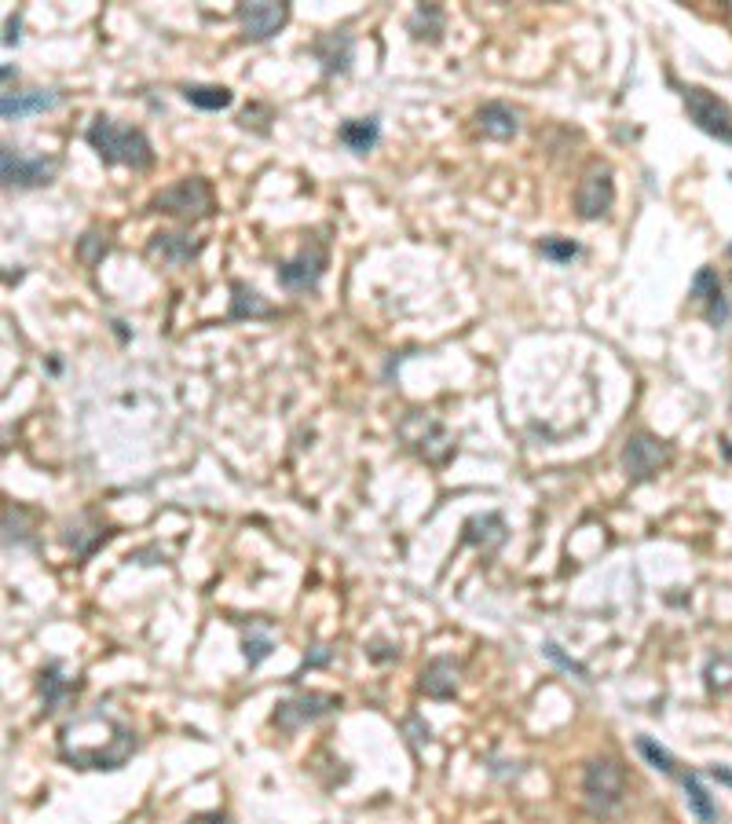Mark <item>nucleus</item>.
Masks as SVG:
<instances>
[{
    "label": "nucleus",
    "mask_w": 732,
    "mask_h": 824,
    "mask_svg": "<svg viewBox=\"0 0 732 824\" xmlns=\"http://www.w3.org/2000/svg\"><path fill=\"white\" fill-rule=\"evenodd\" d=\"M111 528H106L103 520H95L92 513H81V517H73L70 524H67V531H62V542L70 546L73 550V558H92L95 553V546H103L106 539H111Z\"/></svg>",
    "instance_id": "obj_15"
},
{
    "label": "nucleus",
    "mask_w": 732,
    "mask_h": 824,
    "mask_svg": "<svg viewBox=\"0 0 732 824\" xmlns=\"http://www.w3.org/2000/svg\"><path fill=\"white\" fill-rule=\"evenodd\" d=\"M245 660H250V667H256V663H264L267 656H272V638L261 634V630H253V634H245Z\"/></svg>",
    "instance_id": "obj_31"
},
{
    "label": "nucleus",
    "mask_w": 732,
    "mask_h": 824,
    "mask_svg": "<svg viewBox=\"0 0 732 824\" xmlns=\"http://www.w3.org/2000/svg\"><path fill=\"white\" fill-rule=\"evenodd\" d=\"M338 140H341L344 147H348L352 154L374 151V147H378V140H381L378 117H352V122H344V125L338 128Z\"/></svg>",
    "instance_id": "obj_19"
},
{
    "label": "nucleus",
    "mask_w": 732,
    "mask_h": 824,
    "mask_svg": "<svg viewBox=\"0 0 732 824\" xmlns=\"http://www.w3.org/2000/svg\"><path fill=\"white\" fill-rule=\"evenodd\" d=\"M235 15H239V26H242L245 37H250V41H267V37H275L278 30L286 26L289 8L286 4H275V0H253V4H239V8H235Z\"/></svg>",
    "instance_id": "obj_12"
},
{
    "label": "nucleus",
    "mask_w": 732,
    "mask_h": 824,
    "mask_svg": "<svg viewBox=\"0 0 732 824\" xmlns=\"http://www.w3.org/2000/svg\"><path fill=\"white\" fill-rule=\"evenodd\" d=\"M150 213H169L180 220H202L213 217V187L202 176H183L180 184L158 191L150 198Z\"/></svg>",
    "instance_id": "obj_4"
},
{
    "label": "nucleus",
    "mask_w": 732,
    "mask_h": 824,
    "mask_svg": "<svg viewBox=\"0 0 732 824\" xmlns=\"http://www.w3.org/2000/svg\"><path fill=\"white\" fill-rule=\"evenodd\" d=\"M330 656H333V652H330L327 645H316V649H311L308 656H305V671H311V667H322V663H330Z\"/></svg>",
    "instance_id": "obj_33"
},
{
    "label": "nucleus",
    "mask_w": 732,
    "mask_h": 824,
    "mask_svg": "<svg viewBox=\"0 0 732 824\" xmlns=\"http://www.w3.org/2000/svg\"><path fill=\"white\" fill-rule=\"evenodd\" d=\"M458 685H461V663L450 660V656H436V660L425 663L418 689H422L425 697H433V700H455Z\"/></svg>",
    "instance_id": "obj_13"
},
{
    "label": "nucleus",
    "mask_w": 732,
    "mask_h": 824,
    "mask_svg": "<svg viewBox=\"0 0 732 824\" xmlns=\"http://www.w3.org/2000/svg\"><path fill=\"white\" fill-rule=\"evenodd\" d=\"M477 128L488 140H513L521 133V111L510 103H483L477 111Z\"/></svg>",
    "instance_id": "obj_18"
},
{
    "label": "nucleus",
    "mask_w": 732,
    "mask_h": 824,
    "mask_svg": "<svg viewBox=\"0 0 732 824\" xmlns=\"http://www.w3.org/2000/svg\"><path fill=\"white\" fill-rule=\"evenodd\" d=\"M704 682H707V689L714 693V697H725V693H732V652H718V656L707 660Z\"/></svg>",
    "instance_id": "obj_26"
},
{
    "label": "nucleus",
    "mask_w": 732,
    "mask_h": 824,
    "mask_svg": "<svg viewBox=\"0 0 732 824\" xmlns=\"http://www.w3.org/2000/svg\"><path fill=\"white\" fill-rule=\"evenodd\" d=\"M52 106H59V92L48 89H30V92H4L0 100V114L4 122H23L30 114H45Z\"/></svg>",
    "instance_id": "obj_17"
},
{
    "label": "nucleus",
    "mask_w": 732,
    "mask_h": 824,
    "mask_svg": "<svg viewBox=\"0 0 732 824\" xmlns=\"http://www.w3.org/2000/svg\"><path fill=\"white\" fill-rule=\"evenodd\" d=\"M611 202H616V184H611V169L608 165H594L590 173L579 180L575 191V209L583 220H601L608 217Z\"/></svg>",
    "instance_id": "obj_10"
},
{
    "label": "nucleus",
    "mask_w": 732,
    "mask_h": 824,
    "mask_svg": "<svg viewBox=\"0 0 732 824\" xmlns=\"http://www.w3.org/2000/svg\"><path fill=\"white\" fill-rule=\"evenodd\" d=\"M538 250H542V256H549V261H575V256L583 253V245L572 242V239H557L553 234V239H542Z\"/></svg>",
    "instance_id": "obj_30"
},
{
    "label": "nucleus",
    "mask_w": 732,
    "mask_h": 824,
    "mask_svg": "<svg viewBox=\"0 0 732 824\" xmlns=\"http://www.w3.org/2000/svg\"><path fill=\"white\" fill-rule=\"evenodd\" d=\"M411 34L418 37V41H439V34H444V12H439L436 4H422L418 12L411 15Z\"/></svg>",
    "instance_id": "obj_27"
},
{
    "label": "nucleus",
    "mask_w": 732,
    "mask_h": 824,
    "mask_svg": "<svg viewBox=\"0 0 732 824\" xmlns=\"http://www.w3.org/2000/svg\"><path fill=\"white\" fill-rule=\"evenodd\" d=\"M4 45H19V19H8V37Z\"/></svg>",
    "instance_id": "obj_36"
},
{
    "label": "nucleus",
    "mask_w": 732,
    "mask_h": 824,
    "mask_svg": "<svg viewBox=\"0 0 732 824\" xmlns=\"http://www.w3.org/2000/svg\"><path fill=\"white\" fill-rule=\"evenodd\" d=\"M671 458H674L671 444L660 440V436H652V433H633V436H627V444H622V469H627V477L633 480V484L652 480L666 462H671Z\"/></svg>",
    "instance_id": "obj_9"
},
{
    "label": "nucleus",
    "mask_w": 732,
    "mask_h": 824,
    "mask_svg": "<svg viewBox=\"0 0 732 824\" xmlns=\"http://www.w3.org/2000/svg\"><path fill=\"white\" fill-rule=\"evenodd\" d=\"M638 752L649 758V766L652 769H660V774H666V777H674L677 774V763H674V755L666 752V747H660L652 741V736H638Z\"/></svg>",
    "instance_id": "obj_28"
},
{
    "label": "nucleus",
    "mask_w": 732,
    "mask_h": 824,
    "mask_svg": "<svg viewBox=\"0 0 732 824\" xmlns=\"http://www.w3.org/2000/svg\"><path fill=\"white\" fill-rule=\"evenodd\" d=\"M183 100L198 106V111H228L235 95L224 84H183Z\"/></svg>",
    "instance_id": "obj_24"
},
{
    "label": "nucleus",
    "mask_w": 732,
    "mask_h": 824,
    "mask_svg": "<svg viewBox=\"0 0 732 824\" xmlns=\"http://www.w3.org/2000/svg\"><path fill=\"white\" fill-rule=\"evenodd\" d=\"M202 242H191L187 234H172V231H158L150 239V256H161L165 264H187L191 256H198Z\"/></svg>",
    "instance_id": "obj_21"
},
{
    "label": "nucleus",
    "mask_w": 732,
    "mask_h": 824,
    "mask_svg": "<svg viewBox=\"0 0 732 824\" xmlns=\"http://www.w3.org/2000/svg\"><path fill=\"white\" fill-rule=\"evenodd\" d=\"M682 785H685L688 810L696 813V821H699V824H718L721 810H718V802L710 799V791L704 788V780H699V774H685Z\"/></svg>",
    "instance_id": "obj_23"
},
{
    "label": "nucleus",
    "mask_w": 732,
    "mask_h": 824,
    "mask_svg": "<svg viewBox=\"0 0 732 824\" xmlns=\"http://www.w3.org/2000/svg\"><path fill=\"white\" fill-rule=\"evenodd\" d=\"M231 290H235L231 319H267V316H275V308L267 305V301H261V294L250 290L245 283H235Z\"/></svg>",
    "instance_id": "obj_25"
},
{
    "label": "nucleus",
    "mask_w": 732,
    "mask_h": 824,
    "mask_svg": "<svg viewBox=\"0 0 732 824\" xmlns=\"http://www.w3.org/2000/svg\"><path fill=\"white\" fill-rule=\"evenodd\" d=\"M352 52H355V41H352L348 30H333V34H322L316 45H311V56L322 62V70H327V73H348Z\"/></svg>",
    "instance_id": "obj_16"
},
{
    "label": "nucleus",
    "mask_w": 732,
    "mask_h": 824,
    "mask_svg": "<svg viewBox=\"0 0 732 824\" xmlns=\"http://www.w3.org/2000/svg\"><path fill=\"white\" fill-rule=\"evenodd\" d=\"M89 144L106 165H133V169L155 165V147H150L144 128L117 125L111 117H95L89 125Z\"/></svg>",
    "instance_id": "obj_2"
},
{
    "label": "nucleus",
    "mask_w": 732,
    "mask_h": 824,
    "mask_svg": "<svg viewBox=\"0 0 732 824\" xmlns=\"http://www.w3.org/2000/svg\"><path fill=\"white\" fill-rule=\"evenodd\" d=\"M546 656H549V660H557V663H561V667H564V671H575V674H579V678H583V682H590V671L583 667V663L568 660V656H564V652H561V649H557V645H553V641H546Z\"/></svg>",
    "instance_id": "obj_32"
},
{
    "label": "nucleus",
    "mask_w": 732,
    "mask_h": 824,
    "mask_svg": "<svg viewBox=\"0 0 732 824\" xmlns=\"http://www.w3.org/2000/svg\"><path fill=\"white\" fill-rule=\"evenodd\" d=\"M461 542H477V546H483V550H499V546L505 542V520L499 517V513H480V517H469Z\"/></svg>",
    "instance_id": "obj_22"
},
{
    "label": "nucleus",
    "mask_w": 732,
    "mask_h": 824,
    "mask_svg": "<svg viewBox=\"0 0 732 824\" xmlns=\"http://www.w3.org/2000/svg\"><path fill=\"white\" fill-rule=\"evenodd\" d=\"M729 253H732V245H729Z\"/></svg>",
    "instance_id": "obj_37"
},
{
    "label": "nucleus",
    "mask_w": 732,
    "mask_h": 824,
    "mask_svg": "<svg viewBox=\"0 0 732 824\" xmlns=\"http://www.w3.org/2000/svg\"><path fill=\"white\" fill-rule=\"evenodd\" d=\"M707 774L714 777V780H721V785H729V788H732V769H729V766H710Z\"/></svg>",
    "instance_id": "obj_34"
},
{
    "label": "nucleus",
    "mask_w": 732,
    "mask_h": 824,
    "mask_svg": "<svg viewBox=\"0 0 732 824\" xmlns=\"http://www.w3.org/2000/svg\"><path fill=\"white\" fill-rule=\"evenodd\" d=\"M400 436L414 455H422L425 462H433V466L447 462V458L455 455V436H450L444 425H439L436 419H428V414H422V411L407 414V419L400 422Z\"/></svg>",
    "instance_id": "obj_6"
},
{
    "label": "nucleus",
    "mask_w": 732,
    "mask_h": 824,
    "mask_svg": "<svg viewBox=\"0 0 732 824\" xmlns=\"http://www.w3.org/2000/svg\"><path fill=\"white\" fill-rule=\"evenodd\" d=\"M685 100V114L696 128H704L707 136H714L721 144H732V106L725 100H718L714 92L699 89V84H688L682 89Z\"/></svg>",
    "instance_id": "obj_7"
},
{
    "label": "nucleus",
    "mask_w": 732,
    "mask_h": 824,
    "mask_svg": "<svg viewBox=\"0 0 732 824\" xmlns=\"http://www.w3.org/2000/svg\"><path fill=\"white\" fill-rule=\"evenodd\" d=\"M0 173H4V187H45L59 173V158L45 154H26L19 147L4 144L0 151Z\"/></svg>",
    "instance_id": "obj_8"
},
{
    "label": "nucleus",
    "mask_w": 732,
    "mask_h": 824,
    "mask_svg": "<svg viewBox=\"0 0 732 824\" xmlns=\"http://www.w3.org/2000/svg\"><path fill=\"white\" fill-rule=\"evenodd\" d=\"M341 697L338 693H297V697H286L275 703V714H272V725L278 733H297L305 730L308 722H319L327 719V714L341 711Z\"/></svg>",
    "instance_id": "obj_5"
},
{
    "label": "nucleus",
    "mask_w": 732,
    "mask_h": 824,
    "mask_svg": "<svg viewBox=\"0 0 732 824\" xmlns=\"http://www.w3.org/2000/svg\"><path fill=\"white\" fill-rule=\"evenodd\" d=\"M322 272H327V245L311 242V245H305V250L294 256V261L278 264V283H283L286 290H294V294L316 290L319 279H322Z\"/></svg>",
    "instance_id": "obj_11"
},
{
    "label": "nucleus",
    "mask_w": 732,
    "mask_h": 824,
    "mask_svg": "<svg viewBox=\"0 0 732 824\" xmlns=\"http://www.w3.org/2000/svg\"><path fill=\"white\" fill-rule=\"evenodd\" d=\"M693 297H696L699 305H704L707 323L714 327V330H721V327L729 323V301H725V294H721V279H718L714 267H699V272H696Z\"/></svg>",
    "instance_id": "obj_14"
},
{
    "label": "nucleus",
    "mask_w": 732,
    "mask_h": 824,
    "mask_svg": "<svg viewBox=\"0 0 732 824\" xmlns=\"http://www.w3.org/2000/svg\"><path fill=\"white\" fill-rule=\"evenodd\" d=\"M106 239H111V234L100 231V228H92V231L78 242V256H81V261L89 264V267L100 264L103 256H106V250H111V242H106Z\"/></svg>",
    "instance_id": "obj_29"
},
{
    "label": "nucleus",
    "mask_w": 732,
    "mask_h": 824,
    "mask_svg": "<svg viewBox=\"0 0 732 824\" xmlns=\"http://www.w3.org/2000/svg\"><path fill=\"white\" fill-rule=\"evenodd\" d=\"M583 799L594 817H611L622 806V799H627V774H622L619 758L611 755L590 758L583 769Z\"/></svg>",
    "instance_id": "obj_3"
},
{
    "label": "nucleus",
    "mask_w": 732,
    "mask_h": 824,
    "mask_svg": "<svg viewBox=\"0 0 732 824\" xmlns=\"http://www.w3.org/2000/svg\"><path fill=\"white\" fill-rule=\"evenodd\" d=\"M37 689H41V700H45V711H59L62 703L78 693V682L62 678L59 663H48V667L41 671V678H37Z\"/></svg>",
    "instance_id": "obj_20"
},
{
    "label": "nucleus",
    "mask_w": 732,
    "mask_h": 824,
    "mask_svg": "<svg viewBox=\"0 0 732 824\" xmlns=\"http://www.w3.org/2000/svg\"><path fill=\"white\" fill-rule=\"evenodd\" d=\"M187 824H228L224 813H202V817H191Z\"/></svg>",
    "instance_id": "obj_35"
},
{
    "label": "nucleus",
    "mask_w": 732,
    "mask_h": 824,
    "mask_svg": "<svg viewBox=\"0 0 732 824\" xmlns=\"http://www.w3.org/2000/svg\"><path fill=\"white\" fill-rule=\"evenodd\" d=\"M136 752V733L106 711L81 714L59 730V755L78 769H122Z\"/></svg>",
    "instance_id": "obj_1"
}]
</instances>
